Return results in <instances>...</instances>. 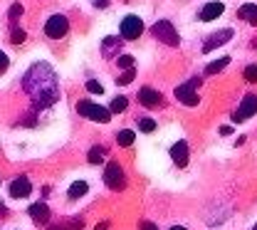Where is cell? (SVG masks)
<instances>
[{"instance_id":"cell-8","label":"cell","mask_w":257,"mask_h":230,"mask_svg":"<svg viewBox=\"0 0 257 230\" xmlns=\"http://www.w3.org/2000/svg\"><path fill=\"white\" fill-rule=\"evenodd\" d=\"M255 111H257V97L255 94H247V97L240 101V109L232 114V122H235V124H237V122H245V119H250Z\"/></svg>"},{"instance_id":"cell-28","label":"cell","mask_w":257,"mask_h":230,"mask_svg":"<svg viewBox=\"0 0 257 230\" xmlns=\"http://www.w3.org/2000/svg\"><path fill=\"white\" fill-rule=\"evenodd\" d=\"M23 40H25V33H23V30H13V42H15V45H20Z\"/></svg>"},{"instance_id":"cell-33","label":"cell","mask_w":257,"mask_h":230,"mask_svg":"<svg viewBox=\"0 0 257 230\" xmlns=\"http://www.w3.org/2000/svg\"><path fill=\"white\" fill-rule=\"evenodd\" d=\"M171 230H186V228H178V225H176V228H171Z\"/></svg>"},{"instance_id":"cell-15","label":"cell","mask_w":257,"mask_h":230,"mask_svg":"<svg viewBox=\"0 0 257 230\" xmlns=\"http://www.w3.org/2000/svg\"><path fill=\"white\" fill-rule=\"evenodd\" d=\"M30 215L37 223H47L50 220V208L45 203H35V205H30Z\"/></svg>"},{"instance_id":"cell-24","label":"cell","mask_w":257,"mask_h":230,"mask_svg":"<svg viewBox=\"0 0 257 230\" xmlns=\"http://www.w3.org/2000/svg\"><path fill=\"white\" fill-rule=\"evenodd\" d=\"M116 65L121 67V69H131L134 67V57L131 55H121V57H116Z\"/></svg>"},{"instance_id":"cell-25","label":"cell","mask_w":257,"mask_h":230,"mask_svg":"<svg viewBox=\"0 0 257 230\" xmlns=\"http://www.w3.org/2000/svg\"><path fill=\"white\" fill-rule=\"evenodd\" d=\"M87 92H92V94H101V92H104V87H101L96 79H89V82H87Z\"/></svg>"},{"instance_id":"cell-9","label":"cell","mask_w":257,"mask_h":230,"mask_svg":"<svg viewBox=\"0 0 257 230\" xmlns=\"http://www.w3.org/2000/svg\"><path fill=\"white\" fill-rule=\"evenodd\" d=\"M232 30L230 28H225V30H218V33H213L208 40H205V45H203V52H210V50H215V47H220L225 42H230L232 40Z\"/></svg>"},{"instance_id":"cell-27","label":"cell","mask_w":257,"mask_h":230,"mask_svg":"<svg viewBox=\"0 0 257 230\" xmlns=\"http://www.w3.org/2000/svg\"><path fill=\"white\" fill-rule=\"evenodd\" d=\"M20 15H23V5H13L10 8V20H18Z\"/></svg>"},{"instance_id":"cell-11","label":"cell","mask_w":257,"mask_h":230,"mask_svg":"<svg viewBox=\"0 0 257 230\" xmlns=\"http://www.w3.org/2000/svg\"><path fill=\"white\" fill-rule=\"evenodd\" d=\"M225 10V3H218V0H213V3H208L203 10H200V20L203 23H210V20H215V18H220Z\"/></svg>"},{"instance_id":"cell-23","label":"cell","mask_w":257,"mask_h":230,"mask_svg":"<svg viewBox=\"0 0 257 230\" xmlns=\"http://www.w3.org/2000/svg\"><path fill=\"white\" fill-rule=\"evenodd\" d=\"M134 74H136V69L131 67V69H126V72L116 79V84H131V82H134Z\"/></svg>"},{"instance_id":"cell-16","label":"cell","mask_w":257,"mask_h":230,"mask_svg":"<svg viewBox=\"0 0 257 230\" xmlns=\"http://www.w3.org/2000/svg\"><path fill=\"white\" fill-rule=\"evenodd\" d=\"M237 18L247 20L250 25H257V3H247V5H242V8L237 10Z\"/></svg>"},{"instance_id":"cell-17","label":"cell","mask_w":257,"mask_h":230,"mask_svg":"<svg viewBox=\"0 0 257 230\" xmlns=\"http://www.w3.org/2000/svg\"><path fill=\"white\" fill-rule=\"evenodd\" d=\"M87 188H89V186H87V181H74V183L69 186L67 196L69 198H82L84 193H87Z\"/></svg>"},{"instance_id":"cell-32","label":"cell","mask_w":257,"mask_h":230,"mask_svg":"<svg viewBox=\"0 0 257 230\" xmlns=\"http://www.w3.org/2000/svg\"><path fill=\"white\" fill-rule=\"evenodd\" d=\"M220 134H223V136H227V134H232V127H220Z\"/></svg>"},{"instance_id":"cell-2","label":"cell","mask_w":257,"mask_h":230,"mask_svg":"<svg viewBox=\"0 0 257 230\" xmlns=\"http://www.w3.org/2000/svg\"><path fill=\"white\" fill-rule=\"evenodd\" d=\"M77 111L82 117H89L92 122H99V124H106L111 119V111L104 109V106H99V104H94V101H79L77 104Z\"/></svg>"},{"instance_id":"cell-7","label":"cell","mask_w":257,"mask_h":230,"mask_svg":"<svg viewBox=\"0 0 257 230\" xmlns=\"http://www.w3.org/2000/svg\"><path fill=\"white\" fill-rule=\"evenodd\" d=\"M104 181H106V186L114 188V191L124 188V171H121V166L106 164V168H104Z\"/></svg>"},{"instance_id":"cell-1","label":"cell","mask_w":257,"mask_h":230,"mask_svg":"<svg viewBox=\"0 0 257 230\" xmlns=\"http://www.w3.org/2000/svg\"><path fill=\"white\" fill-rule=\"evenodd\" d=\"M23 89L37 109H50L60 101V79L47 62H35L23 77Z\"/></svg>"},{"instance_id":"cell-31","label":"cell","mask_w":257,"mask_h":230,"mask_svg":"<svg viewBox=\"0 0 257 230\" xmlns=\"http://www.w3.org/2000/svg\"><path fill=\"white\" fill-rule=\"evenodd\" d=\"M92 3H94L96 8H106L109 5V0H92Z\"/></svg>"},{"instance_id":"cell-12","label":"cell","mask_w":257,"mask_h":230,"mask_svg":"<svg viewBox=\"0 0 257 230\" xmlns=\"http://www.w3.org/2000/svg\"><path fill=\"white\" fill-rule=\"evenodd\" d=\"M30 191H32V183L25 176H20V178H15L10 183V196L13 198H25V196H30Z\"/></svg>"},{"instance_id":"cell-5","label":"cell","mask_w":257,"mask_h":230,"mask_svg":"<svg viewBox=\"0 0 257 230\" xmlns=\"http://www.w3.org/2000/svg\"><path fill=\"white\" fill-rule=\"evenodd\" d=\"M67 30H69V20H67V15H52V18L45 23V35L52 37V40L64 37Z\"/></svg>"},{"instance_id":"cell-21","label":"cell","mask_w":257,"mask_h":230,"mask_svg":"<svg viewBox=\"0 0 257 230\" xmlns=\"http://www.w3.org/2000/svg\"><path fill=\"white\" fill-rule=\"evenodd\" d=\"M227 62H230L227 57H220V60H215L213 65H208V67H205V74H215V72H220V69H223V67L227 65Z\"/></svg>"},{"instance_id":"cell-13","label":"cell","mask_w":257,"mask_h":230,"mask_svg":"<svg viewBox=\"0 0 257 230\" xmlns=\"http://www.w3.org/2000/svg\"><path fill=\"white\" fill-rule=\"evenodd\" d=\"M171 159H173V164L181 166V168L188 164V146H186V141H176L171 146Z\"/></svg>"},{"instance_id":"cell-19","label":"cell","mask_w":257,"mask_h":230,"mask_svg":"<svg viewBox=\"0 0 257 230\" xmlns=\"http://www.w3.org/2000/svg\"><path fill=\"white\" fill-rule=\"evenodd\" d=\"M136 122H139V132H144V134H151L156 129V122H154L151 117H141V119H136Z\"/></svg>"},{"instance_id":"cell-18","label":"cell","mask_w":257,"mask_h":230,"mask_svg":"<svg viewBox=\"0 0 257 230\" xmlns=\"http://www.w3.org/2000/svg\"><path fill=\"white\" fill-rule=\"evenodd\" d=\"M126 106H128V99L126 97H116V99H111V106H109V111H111V114H121Z\"/></svg>"},{"instance_id":"cell-22","label":"cell","mask_w":257,"mask_h":230,"mask_svg":"<svg viewBox=\"0 0 257 230\" xmlns=\"http://www.w3.org/2000/svg\"><path fill=\"white\" fill-rule=\"evenodd\" d=\"M101 159H104V149L94 146V149L89 151V164H101Z\"/></svg>"},{"instance_id":"cell-10","label":"cell","mask_w":257,"mask_h":230,"mask_svg":"<svg viewBox=\"0 0 257 230\" xmlns=\"http://www.w3.org/2000/svg\"><path fill=\"white\" fill-rule=\"evenodd\" d=\"M139 101H141L146 109H154V106H161V104H163V97H161L156 89H151V87H144V89L139 92Z\"/></svg>"},{"instance_id":"cell-3","label":"cell","mask_w":257,"mask_h":230,"mask_svg":"<svg viewBox=\"0 0 257 230\" xmlns=\"http://www.w3.org/2000/svg\"><path fill=\"white\" fill-rule=\"evenodd\" d=\"M198 87H200V79H188L186 84H181V87H176V99L178 101H183L186 106H195L200 99H198Z\"/></svg>"},{"instance_id":"cell-6","label":"cell","mask_w":257,"mask_h":230,"mask_svg":"<svg viewBox=\"0 0 257 230\" xmlns=\"http://www.w3.org/2000/svg\"><path fill=\"white\" fill-rule=\"evenodd\" d=\"M141 33H144V20L139 15H126L121 20V37L124 40H136V37H141Z\"/></svg>"},{"instance_id":"cell-4","label":"cell","mask_w":257,"mask_h":230,"mask_svg":"<svg viewBox=\"0 0 257 230\" xmlns=\"http://www.w3.org/2000/svg\"><path fill=\"white\" fill-rule=\"evenodd\" d=\"M151 33L159 37V42H166V45H171V47H178V33H176V28L168 23V20H159L156 25H154V30Z\"/></svg>"},{"instance_id":"cell-26","label":"cell","mask_w":257,"mask_h":230,"mask_svg":"<svg viewBox=\"0 0 257 230\" xmlns=\"http://www.w3.org/2000/svg\"><path fill=\"white\" fill-rule=\"evenodd\" d=\"M245 79H247V82H257V65L245 67Z\"/></svg>"},{"instance_id":"cell-14","label":"cell","mask_w":257,"mask_h":230,"mask_svg":"<svg viewBox=\"0 0 257 230\" xmlns=\"http://www.w3.org/2000/svg\"><path fill=\"white\" fill-rule=\"evenodd\" d=\"M119 50H121V37H106L101 42V55L104 57H114Z\"/></svg>"},{"instance_id":"cell-29","label":"cell","mask_w":257,"mask_h":230,"mask_svg":"<svg viewBox=\"0 0 257 230\" xmlns=\"http://www.w3.org/2000/svg\"><path fill=\"white\" fill-rule=\"evenodd\" d=\"M8 65H10V62H8V55H5V52H0V74L8 69Z\"/></svg>"},{"instance_id":"cell-20","label":"cell","mask_w":257,"mask_h":230,"mask_svg":"<svg viewBox=\"0 0 257 230\" xmlns=\"http://www.w3.org/2000/svg\"><path fill=\"white\" fill-rule=\"evenodd\" d=\"M134 139H136V134L131 132V129H124V132H119V136H116V141H119L121 146H131Z\"/></svg>"},{"instance_id":"cell-30","label":"cell","mask_w":257,"mask_h":230,"mask_svg":"<svg viewBox=\"0 0 257 230\" xmlns=\"http://www.w3.org/2000/svg\"><path fill=\"white\" fill-rule=\"evenodd\" d=\"M141 230H159V225H154L151 220H144V223H141Z\"/></svg>"}]
</instances>
